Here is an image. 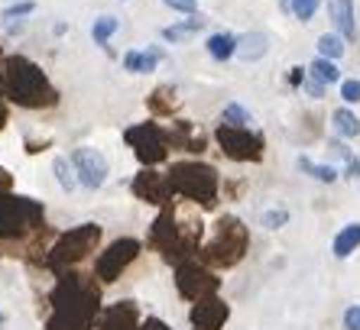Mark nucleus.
I'll use <instances>...</instances> for the list:
<instances>
[{
    "mask_svg": "<svg viewBox=\"0 0 360 330\" xmlns=\"http://www.w3.org/2000/svg\"><path fill=\"white\" fill-rule=\"evenodd\" d=\"M52 317L46 327L49 330H91L94 317L101 311V295L91 275L62 272L56 289L49 295Z\"/></svg>",
    "mask_w": 360,
    "mask_h": 330,
    "instance_id": "1",
    "label": "nucleus"
},
{
    "mask_svg": "<svg viewBox=\"0 0 360 330\" xmlns=\"http://www.w3.org/2000/svg\"><path fill=\"white\" fill-rule=\"evenodd\" d=\"M46 227V207L42 201L26 194H0V253L23 259L26 239Z\"/></svg>",
    "mask_w": 360,
    "mask_h": 330,
    "instance_id": "2",
    "label": "nucleus"
},
{
    "mask_svg": "<svg viewBox=\"0 0 360 330\" xmlns=\"http://www.w3.org/2000/svg\"><path fill=\"white\" fill-rule=\"evenodd\" d=\"M4 74H7V98L26 110H49L59 104V91L52 88L39 65L26 55H7L4 62Z\"/></svg>",
    "mask_w": 360,
    "mask_h": 330,
    "instance_id": "3",
    "label": "nucleus"
},
{
    "mask_svg": "<svg viewBox=\"0 0 360 330\" xmlns=\"http://www.w3.org/2000/svg\"><path fill=\"white\" fill-rule=\"evenodd\" d=\"M166 178L172 185V194H179V198L192 201V204L205 207V211H211L218 204L221 178L214 165L198 162V159H185V162H172Z\"/></svg>",
    "mask_w": 360,
    "mask_h": 330,
    "instance_id": "4",
    "label": "nucleus"
},
{
    "mask_svg": "<svg viewBox=\"0 0 360 330\" xmlns=\"http://www.w3.org/2000/svg\"><path fill=\"white\" fill-rule=\"evenodd\" d=\"M247 246H250V233H247V227H243L240 217H221L218 227H214V237L205 243V246L198 249L201 253V263L205 265H214V269H231V265H237L243 259V253H247Z\"/></svg>",
    "mask_w": 360,
    "mask_h": 330,
    "instance_id": "5",
    "label": "nucleus"
},
{
    "mask_svg": "<svg viewBox=\"0 0 360 330\" xmlns=\"http://www.w3.org/2000/svg\"><path fill=\"white\" fill-rule=\"evenodd\" d=\"M101 243V227L98 223H78V227H72L68 233H62V237H56V243H52L49 256H46V265H49L52 272H68L72 265H78L82 259H88L98 249Z\"/></svg>",
    "mask_w": 360,
    "mask_h": 330,
    "instance_id": "6",
    "label": "nucleus"
},
{
    "mask_svg": "<svg viewBox=\"0 0 360 330\" xmlns=\"http://www.w3.org/2000/svg\"><path fill=\"white\" fill-rule=\"evenodd\" d=\"M150 246L160 253L166 263H185V259L195 253V246L188 243V237H185L182 223H179V211L172 204L160 207V214H156V220H153L150 227Z\"/></svg>",
    "mask_w": 360,
    "mask_h": 330,
    "instance_id": "7",
    "label": "nucleus"
},
{
    "mask_svg": "<svg viewBox=\"0 0 360 330\" xmlns=\"http://www.w3.org/2000/svg\"><path fill=\"white\" fill-rule=\"evenodd\" d=\"M214 140H218L221 152L234 162H260L263 152H266V143H263L260 133H253L250 126H231L221 124L214 130Z\"/></svg>",
    "mask_w": 360,
    "mask_h": 330,
    "instance_id": "8",
    "label": "nucleus"
},
{
    "mask_svg": "<svg viewBox=\"0 0 360 330\" xmlns=\"http://www.w3.org/2000/svg\"><path fill=\"white\" fill-rule=\"evenodd\" d=\"M127 146L134 149V156L143 162V169H153L169 159V136L160 124H136L124 133Z\"/></svg>",
    "mask_w": 360,
    "mask_h": 330,
    "instance_id": "9",
    "label": "nucleus"
},
{
    "mask_svg": "<svg viewBox=\"0 0 360 330\" xmlns=\"http://www.w3.org/2000/svg\"><path fill=\"white\" fill-rule=\"evenodd\" d=\"M140 249H143V243L134 237L114 239V243L98 256V263H94V275H98L101 282H117L120 275L134 265V259L140 256Z\"/></svg>",
    "mask_w": 360,
    "mask_h": 330,
    "instance_id": "10",
    "label": "nucleus"
},
{
    "mask_svg": "<svg viewBox=\"0 0 360 330\" xmlns=\"http://www.w3.org/2000/svg\"><path fill=\"white\" fill-rule=\"evenodd\" d=\"M221 282L214 279V272H211L205 263H179L176 265V289L182 298H188V301H201V298H211L214 291H218Z\"/></svg>",
    "mask_w": 360,
    "mask_h": 330,
    "instance_id": "11",
    "label": "nucleus"
},
{
    "mask_svg": "<svg viewBox=\"0 0 360 330\" xmlns=\"http://www.w3.org/2000/svg\"><path fill=\"white\" fill-rule=\"evenodd\" d=\"M72 165H75V172H78V182L84 185V188H101V185L108 182V159L101 156L98 149L91 146H78L72 149Z\"/></svg>",
    "mask_w": 360,
    "mask_h": 330,
    "instance_id": "12",
    "label": "nucleus"
},
{
    "mask_svg": "<svg viewBox=\"0 0 360 330\" xmlns=\"http://www.w3.org/2000/svg\"><path fill=\"white\" fill-rule=\"evenodd\" d=\"M130 191H134L136 201H146V204H156V207L172 204V198H176L169 178L160 172H153V169H143L134 182H130Z\"/></svg>",
    "mask_w": 360,
    "mask_h": 330,
    "instance_id": "13",
    "label": "nucleus"
},
{
    "mask_svg": "<svg viewBox=\"0 0 360 330\" xmlns=\"http://www.w3.org/2000/svg\"><path fill=\"white\" fill-rule=\"evenodd\" d=\"M192 327L195 330H221L227 324V317H231V311H227V305L221 301V298H201V301H195L192 308Z\"/></svg>",
    "mask_w": 360,
    "mask_h": 330,
    "instance_id": "14",
    "label": "nucleus"
},
{
    "mask_svg": "<svg viewBox=\"0 0 360 330\" xmlns=\"http://www.w3.org/2000/svg\"><path fill=\"white\" fill-rule=\"evenodd\" d=\"M98 330H143L140 308H136L134 301H117V305H110L108 311H101Z\"/></svg>",
    "mask_w": 360,
    "mask_h": 330,
    "instance_id": "15",
    "label": "nucleus"
},
{
    "mask_svg": "<svg viewBox=\"0 0 360 330\" xmlns=\"http://www.w3.org/2000/svg\"><path fill=\"white\" fill-rule=\"evenodd\" d=\"M166 136L172 149H182V152H192V156H201L205 146H208V136L195 130V124H188V120H176L166 130Z\"/></svg>",
    "mask_w": 360,
    "mask_h": 330,
    "instance_id": "16",
    "label": "nucleus"
},
{
    "mask_svg": "<svg viewBox=\"0 0 360 330\" xmlns=\"http://www.w3.org/2000/svg\"><path fill=\"white\" fill-rule=\"evenodd\" d=\"M328 17L335 23V29L347 42L357 39V20H354V0H328Z\"/></svg>",
    "mask_w": 360,
    "mask_h": 330,
    "instance_id": "17",
    "label": "nucleus"
},
{
    "mask_svg": "<svg viewBox=\"0 0 360 330\" xmlns=\"http://www.w3.org/2000/svg\"><path fill=\"white\" fill-rule=\"evenodd\" d=\"M146 107H150L153 117H172L179 110V94L172 84H160L153 88V94L146 98Z\"/></svg>",
    "mask_w": 360,
    "mask_h": 330,
    "instance_id": "18",
    "label": "nucleus"
},
{
    "mask_svg": "<svg viewBox=\"0 0 360 330\" xmlns=\"http://www.w3.org/2000/svg\"><path fill=\"white\" fill-rule=\"evenodd\" d=\"M266 52H269V36L266 33L237 36V58H240V62H260Z\"/></svg>",
    "mask_w": 360,
    "mask_h": 330,
    "instance_id": "19",
    "label": "nucleus"
},
{
    "mask_svg": "<svg viewBox=\"0 0 360 330\" xmlns=\"http://www.w3.org/2000/svg\"><path fill=\"white\" fill-rule=\"evenodd\" d=\"M160 58H166V52L162 49H146V52H127L124 55V68L134 74H150L156 72V65H160Z\"/></svg>",
    "mask_w": 360,
    "mask_h": 330,
    "instance_id": "20",
    "label": "nucleus"
},
{
    "mask_svg": "<svg viewBox=\"0 0 360 330\" xmlns=\"http://www.w3.org/2000/svg\"><path fill=\"white\" fill-rule=\"evenodd\" d=\"M198 29H205V20H201V17H188V20H182V23L166 26V29H162V39H166V42H185V39H192Z\"/></svg>",
    "mask_w": 360,
    "mask_h": 330,
    "instance_id": "21",
    "label": "nucleus"
},
{
    "mask_svg": "<svg viewBox=\"0 0 360 330\" xmlns=\"http://www.w3.org/2000/svg\"><path fill=\"white\" fill-rule=\"evenodd\" d=\"M208 55L214 62H227L231 55H237V36L234 33H214L208 39Z\"/></svg>",
    "mask_w": 360,
    "mask_h": 330,
    "instance_id": "22",
    "label": "nucleus"
},
{
    "mask_svg": "<svg viewBox=\"0 0 360 330\" xmlns=\"http://www.w3.org/2000/svg\"><path fill=\"white\" fill-rule=\"evenodd\" d=\"M331 124H335V130H338L341 140H354V136H360V120H357V114L347 110V107H338L335 114H331Z\"/></svg>",
    "mask_w": 360,
    "mask_h": 330,
    "instance_id": "23",
    "label": "nucleus"
},
{
    "mask_svg": "<svg viewBox=\"0 0 360 330\" xmlns=\"http://www.w3.org/2000/svg\"><path fill=\"white\" fill-rule=\"evenodd\" d=\"M357 246H360V223H347V227L335 237V256L347 259Z\"/></svg>",
    "mask_w": 360,
    "mask_h": 330,
    "instance_id": "24",
    "label": "nucleus"
},
{
    "mask_svg": "<svg viewBox=\"0 0 360 330\" xmlns=\"http://www.w3.org/2000/svg\"><path fill=\"white\" fill-rule=\"evenodd\" d=\"M309 74H311V78H319L321 84H338V81H341V72H338L335 58H325V55H319L315 62H311Z\"/></svg>",
    "mask_w": 360,
    "mask_h": 330,
    "instance_id": "25",
    "label": "nucleus"
},
{
    "mask_svg": "<svg viewBox=\"0 0 360 330\" xmlns=\"http://www.w3.org/2000/svg\"><path fill=\"white\" fill-rule=\"evenodd\" d=\"M299 169L305 175H311L315 182H325V185L338 182V169H335V165H319V162H311L309 156H299Z\"/></svg>",
    "mask_w": 360,
    "mask_h": 330,
    "instance_id": "26",
    "label": "nucleus"
},
{
    "mask_svg": "<svg viewBox=\"0 0 360 330\" xmlns=\"http://www.w3.org/2000/svg\"><path fill=\"white\" fill-rule=\"evenodd\" d=\"M52 169H56V178H59L62 191H75L78 188V172H75V165L68 162V159H56Z\"/></svg>",
    "mask_w": 360,
    "mask_h": 330,
    "instance_id": "27",
    "label": "nucleus"
},
{
    "mask_svg": "<svg viewBox=\"0 0 360 330\" xmlns=\"http://www.w3.org/2000/svg\"><path fill=\"white\" fill-rule=\"evenodd\" d=\"M319 52L325 58H341L344 55V36L341 33H325L319 36Z\"/></svg>",
    "mask_w": 360,
    "mask_h": 330,
    "instance_id": "28",
    "label": "nucleus"
},
{
    "mask_svg": "<svg viewBox=\"0 0 360 330\" xmlns=\"http://www.w3.org/2000/svg\"><path fill=\"white\" fill-rule=\"evenodd\" d=\"M120 29V20H114V17H101V20H94V26H91V36H94V42H101V46H108V39L114 33Z\"/></svg>",
    "mask_w": 360,
    "mask_h": 330,
    "instance_id": "29",
    "label": "nucleus"
},
{
    "mask_svg": "<svg viewBox=\"0 0 360 330\" xmlns=\"http://www.w3.org/2000/svg\"><path fill=\"white\" fill-rule=\"evenodd\" d=\"M221 120H224V124H231V126H250L253 124V117H250V110L247 107H240V104H227L224 107V114H221Z\"/></svg>",
    "mask_w": 360,
    "mask_h": 330,
    "instance_id": "30",
    "label": "nucleus"
},
{
    "mask_svg": "<svg viewBox=\"0 0 360 330\" xmlns=\"http://www.w3.org/2000/svg\"><path fill=\"white\" fill-rule=\"evenodd\" d=\"M319 4L321 0H289V10H292L302 23H309V20L319 13Z\"/></svg>",
    "mask_w": 360,
    "mask_h": 330,
    "instance_id": "31",
    "label": "nucleus"
},
{
    "mask_svg": "<svg viewBox=\"0 0 360 330\" xmlns=\"http://www.w3.org/2000/svg\"><path fill=\"white\" fill-rule=\"evenodd\" d=\"M341 98L347 100V104H360V81H357V78L341 81Z\"/></svg>",
    "mask_w": 360,
    "mask_h": 330,
    "instance_id": "32",
    "label": "nucleus"
},
{
    "mask_svg": "<svg viewBox=\"0 0 360 330\" xmlns=\"http://www.w3.org/2000/svg\"><path fill=\"white\" fill-rule=\"evenodd\" d=\"M260 220H263V227H269V230H279L283 223H289V211H266Z\"/></svg>",
    "mask_w": 360,
    "mask_h": 330,
    "instance_id": "33",
    "label": "nucleus"
},
{
    "mask_svg": "<svg viewBox=\"0 0 360 330\" xmlns=\"http://www.w3.org/2000/svg\"><path fill=\"white\" fill-rule=\"evenodd\" d=\"M36 10V4L33 0H20V4H13V7H7L4 10V20H13V17H30Z\"/></svg>",
    "mask_w": 360,
    "mask_h": 330,
    "instance_id": "34",
    "label": "nucleus"
},
{
    "mask_svg": "<svg viewBox=\"0 0 360 330\" xmlns=\"http://www.w3.org/2000/svg\"><path fill=\"white\" fill-rule=\"evenodd\" d=\"M325 88H328V84H321L319 78H311V74H309V78H305V81H302V91L309 94V98H315V100H321V98H325Z\"/></svg>",
    "mask_w": 360,
    "mask_h": 330,
    "instance_id": "35",
    "label": "nucleus"
},
{
    "mask_svg": "<svg viewBox=\"0 0 360 330\" xmlns=\"http://www.w3.org/2000/svg\"><path fill=\"white\" fill-rule=\"evenodd\" d=\"M328 149H331V156H335V159H341L344 165H347V162H351V159H354V152H351V149H347V146H344L341 140H331V143H328Z\"/></svg>",
    "mask_w": 360,
    "mask_h": 330,
    "instance_id": "36",
    "label": "nucleus"
},
{
    "mask_svg": "<svg viewBox=\"0 0 360 330\" xmlns=\"http://www.w3.org/2000/svg\"><path fill=\"white\" fill-rule=\"evenodd\" d=\"M344 327L347 330H360V305H351L344 311Z\"/></svg>",
    "mask_w": 360,
    "mask_h": 330,
    "instance_id": "37",
    "label": "nucleus"
},
{
    "mask_svg": "<svg viewBox=\"0 0 360 330\" xmlns=\"http://www.w3.org/2000/svg\"><path fill=\"white\" fill-rule=\"evenodd\" d=\"M162 4L179 10V13H195V7H198V0H162Z\"/></svg>",
    "mask_w": 360,
    "mask_h": 330,
    "instance_id": "38",
    "label": "nucleus"
},
{
    "mask_svg": "<svg viewBox=\"0 0 360 330\" xmlns=\"http://www.w3.org/2000/svg\"><path fill=\"white\" fill-rule=\"evenodd\" d=\"M52 146V140H26V152H30V156H36V152H42V149H49Z\"/></svg>",
    "mask_w": 360,
    "mask_h": 330,
    "instance_id": "39",
    "label": "nucleus"
},
{
    "mask_svg": "<svg viewBox=\"0 0 360 330\" xmlns=\"http://www.w3.org/2000/svg\"><path fill=\"white\" fill-rule=\"evenodd\" d=\"M10 188H13V175L0 165V194H4V191H10Z\"/></svg>",
    "mask_w": 360,
    "mask_h": 330,
    "instance_id": "40",
    "label": "nucleus"
},
{
    "mask_svg": "<svg viewBox=\"0 0 360 330\" xmlns=\"http://www.w3.org/2000/svg\"><path fill=\"white\" fill-rule=\"evenodd\" d=\"M4 62H7V55H4V49H0V98H7V74H4Z\"/></svg>",
    "mask_w": 360,
    "mask_h": 330,
    "instance_id": "41",
    "label": "nucleus"
},
{
    "mask_svg": "<svg viewBox=\"0 0 360 330\" xmlns=\"http://www.w3.org/2000/svg\"><path fill=\"white\" fill-rule=\"evenodd\" d=\"M305 78H309V74L302 72V68H292V74H289V84H292V88H302V81H305Z\"/></svg>",
    "mask_w": 360,
    "mask_h": 330,
    "instance_id": "42",
    "label": "nucleus"
},
{
    "mask_svg": "<svg viewBox=\"0 0 360 330\" xmlns=\"http://www.w3.org/2000/svg\"><path fill=\"white\" fill-rule=\"evenodd\" d=\"M10 124V110H7V104H0V130Z\"/></svg>",
    "mask_w": 360,
    "mask_h": 330,
    "instance_id": "43",
    "label": "nucleus"
},
{
    "mask_svg": "<svg viewBox=\"0 0 360 330\" xmlns=\"http://www.w3.org/2000/svg\"><path fill=\"white\" fill-rule=\"evenodd\" d=\"M283 7H285V10H289V0H283Z\"/></svg>",
    "mask_w": 360,
    "mask_h": 330,
    "instance_id": "44",
    "label": "nucleus"
}]
</instances>
